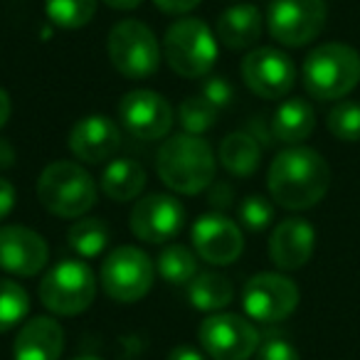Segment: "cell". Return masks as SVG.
I'll return each mask as SVG.
<instances>
[{
	"mask_svg": "<svg viewBox=\"0 0 360 360\" xmlns=\"http://www.w3.org/2000/svg\"><path fill=\"white\" fill-rule=\"evenodd\" d=\"M266 188L276 205L286 210H309L328 193L330 168L319 150L291 146L271 160Z\"/></svg>",
	"mask_w": 360,
	"mask_h": 360,
	"instance_id": "1",
	"label": "cell"
},
{
	"mask_svg": "<svg viewBox=\"0 0 360 360\" xmlns=\"http://www.w3.org/2000/svg\"><path fill=\"white\" fill-rule=\"evenodd\" d=\"M155 168L173 193L195 195L215 180V153L200 136L178 134L160 143Z\"/></svg>",
	"mask_w": 360,
	"mask_h": 360,
	"instance_id": "2",
	"label": "cell"
},
{
	"mask_svg": "<svg viewBox=\"0 0 360 360\" xmlns=\"http://www.w3.org/2000/svg\"><path fill=\"white\" fill-rule=\"evenodd\" d=\"M37 198L47 212L65 220H77L94 207L96 183L79 163L55 160L40 173Z\"/></svg>",
	"mask_w": 360,
	"mask_h": 360,
	"instance_id": "3",
	"label": "cell"
},
{
	"mask_svg": "<svg viewBox=\"0 0 360 360\" xmlns=\"http://www.w3.org/2000/svg\"><path fill=\"white\" fill-rule=\"evenodd\" d=\"M360 55L343 42H326L309 52L304 62V86L314 99L333 101L358 86Z\"/></svg>",
	"mask_w": 360,
	"mask_h": 360,
	"instance_id": "4",
	"label": "cell"
},
{
	"mask_svg": "<svg viewBox=\"0 0 360 360\" xmlns=\"http://www.w3.org/2000/svg\"><path fill=\"white\" fill-rule=\"evenodd\" d=\"M165 62L175 75L186 79L205 77L217 60V42L207 22L198 18H183L173 22L163 40Z\"/></svg>",
	"mask_w": 360,
	"mask_h": 360,
	"instance_id": "5",
	"label": "cell"
},
{
	"mask_svg": "<svg viewBox=\"0 0 360 360\" xmlns=\"http://www.w3.org/2000/svg\"><path fill=\"white\" fill-rule=\"evenodd\" d=\"M96 296L94 271L79 259H65L52 266L40 281V301L57 316H77Z\"/></svg>",
	"mask_w": 360,
	"mask_h": 360,
	"instance_id": "6",
	"label": "cell"
},
{
	"mask_svg": "<svg viewBox=\"0 0 360 360\" xmlns=\"http://www.w3.org/2000/svg\"><path fill=\"white\" fill-rule=\"evenodd\" d=\"M109 60L129 79H146L160 65V47L153 30L139 20H121L109 32Z\"/></svg>",
	"mask_w": 360,
	"mask_h": 360,
	"instance_id": "7",
	"label": "cell"
},
{
	"mask_svg": "<svg viewBox=\"0 0 360 360\" xmlns=\"http://www.w3.org/2000/svg\"><path fill=\"white\" fill-rule=\"evenodd\" d=\"M155 266L150 257L139 247H116L104 262H101V286L114 301L134 304L141 301L153 286Z\"/></svg>",
	"mask_w": 360,
	"mask_h": 360,
	"instance_id": "8",
	"label": "cell"
},
{
	"mask_svg": "<svg viewBox=\"0 0 360 360\" xmlns=\"http://www.w3.org/2000/svg\"><path fill=\"white\" fill-rule=\"evenodd\" d=\"M326 25V0H271L266 27L286 47H304Z\"/></svg>",
	"mask_w": 360,
	"mask_h": 360,
	"instance_id": "9",
	"label": "cell"
},
{
	"mask_svg": "<svg viewBox=\"0 0 360 360\" xmlns=\"http://www.w3.org/2000/svg\"><path fill=\"white\" fill-rule=\"evenodd\" d=\"M242 306L250 319L262 323H279L289 319L299 306V286L284 274L262 271L245 284Z\"/></svg>",
	"mask_w": 360,
	"mask_h": 360,
	"instance_id": "10",
	"label": "cell"
},
{
	"mask_svg": "<svg viewBox=\"0 0 360 360\" xmlns=\"http://www.w3.org/2000/svg\"><path fill=\"white\" fill-rule=\"evenodd\" d=\"M200 345L215 360H250L259 348V333L237 314H212L200 323Z\"/></svg>",
	"mask_w": 360,
	"mask_h": 360,
	"instance_id": "11",
	"label": "cell"
},
{
	"mask_svg": "<svg viewBox=\"0 0 360 360\" xmlns=\"http://www.w3.org/2000/svg\"><path fill=\"white\" fill-rule=\"evenodd\" d=\"M119 121L131 136L141 141L165 139L173 129V106L150 89H134L121 96Z\"/></svg>",
	"mask_w": 360,
	"mask_h": 360,
	"instance_id": "12",
	"label": "cell"
},
{
	"mask_svg": "<svg viewBox=\"0 0 360 360\" xmlns=\"http://www.w3.org/2000/svg\"><path fill=\"white\" fill-rule=\"evenodd\" d=\"M242 79L262 99H281L294 89L296 67L276 47H257L242 60Z\"/></svg>",
	"mask_w": 360,
	"mask_h": 360,
	"instance_id": "13",
	"label": "cell"
},
{
	"mask_svg": "<svg viewBox=\"0 0 360 360\" xmlns=\"http://www.w3.org/2000/svg\"><path fill=\"white\" fill-rule=\"evenodd\" d=\"M186 225V207L180 200L170 195H146L131 210L129 227L139 240L148 245H163V242L178 237Z\"/></svg>",
	"mask_w": 360,
	"mask_h": 360,
	"instance_id": "14",
	"label": "cell"
},
{
	"mask_svg": "<svg viewBox=\"0 0 360 360\" xmlns=\"http://www.w3.org/2000/svg\"><path fill=\"white\" fill-rule=\"evenodd\" d=\"M193 247L200 259L207 264L225 266L240 259L242 250H245V237L237 222L230 217L220 215V212H207L193 225Z\"/></svg>",
	"mask_w": 360,
	"mask_h": 360,
	"instance_id": "15",
	"label": "cell"
},
{
	"mask_svg": "<svg viewBox=\"0 0 360 360\" xmlns=\"http://www.w3.org/2000/svg\"><path fill=\"white\" fill-rule=\"evenodd\" d=\"M50 247L45 237L22 225L0 227V269L18 276H35L45 269Z\"/></svg>",
	"mask_w": 360,
	"mask_h": 360,
	"instance_id": "16",
	"label": "cell"
},
{
	"mask_svg": "<svg viewBox=\"0 0 360 360\" xmlns=\"http://www.w3.org/2000/svg\"><path fill=\"white\" fill-rule=\"evenodd\" d=\"M121 131L109 116L91 114L79 119L70 131V150L84 163H104L119 150Z\"/></svg>",
	"mask_w": 360,
	"mask_h": 360,
	"instance_id": "17",
	"label": "cell"
},
{
	"mask_svg": "<svg viewBox=\"0 0 360 360\" xmlns=\"http://www.w3.org/2000/svg\"><path fill=\"white\" fill-rule=\"evenodd\" d=\"M316 247V232L301 217L281 220L269 240V257L279 269L296 271L309 264Z\"/></svg>",
	"mask_w": 360,
	"mask_h": 360,
	"instance_id": "18",
	"label": "cell"
},
{
	"mask_svg": "<svg viewBox=\"0 0 360 360\" xmlns=\"http://www.w3.org/2000/svg\"><path fill=\"white\" fill-rule=\"evenodd\" d=\"M65 350V328L50 316H35L18 330L13 343L15 360H60Z\"/></svg>",
	"mask_w": 360,
	"mask_h": 360,
	"instance_id": "19",
	"label": "cell"
},
{
	"mask_svg": "<svg viewBox=\"0 0 360 360\" xmlns=\"http://www.w3.org/2000/svg\"><path fill=\"white\" fill-rule=\"evenodd\" d=\"M262 13L255 6H232L217 20V40L230 50H247L262 37Z\"/></svg>",
	"mask_w": 360,
	"mask_h": 360,
	"instance_id": "20",
	"label": "cell"
},
{
	"mask_svg": "<svg viewBox=\"0 0 360 360\" xmlns=\"http://www.w3.org/2000/svg\"><path fill=\"white\" fill-rule=\"evenodd\" d=\"M316 129V114L314 106L304 99H286L284 104L276 106L271 116V136L279 143L299 146L306 141Z\"/></svg>",
	"mask_w": 360,
	"mask_h": 360,
	"instance_id": "21",
	"label": "cell"
},
{
	"mask_svg": "<svg viewBox=\"0 0 360 360\" xmlns=\"http://www.w3.org/2000/svg\"><path fill=\"white\" fill-rule=\"evenodd\" d=\"M146 188V170L134 158H116L101 173V191L116 202H129L139 198Z\"/></svg>",
	"mask_w": 360,
	"mask_h": 360,
	"instance_id": "22",
	"label": "cell"
},
{
	"mask_svg": "<svg viewBox=\"0 0 360 360\" xmlns=\"http://www.w3.org/2000/svg\"><path fill=\"white\" fill-rule=\"evenodd\" d=\"M220 160L232 175L247 178L259 168L262 146L247 131H235V134L225 136V141L220 143Z\"/></svg>",
	"mask_w": 360,
	"mask_h": 360,
	"instance_id": "23",
	"label": "cell"
},
{
	"mask_svg": "<svg viewBox=\"0 0 360 360\" xmlns=\"http://www.w3.org/2000/svg\"><path fill=\"white\" fill-rule=\"evenodd\" d=\"M235 296L230 279L225 274H217V271H202L195 274L193 281L188 284V299L195 309L200 311H220Z\"/></svg>",
	"mask_w": 360,
	"mask_h": 360,
	"instance_id": "24",
	"label": "cell"
},
{
	"mask_svg": "<svg viewBox=\"0 0 360 360\" xmlns=\"http://www.w3.org/2000/svg\"><path fill=\"white\" fill-rule=\"evenodd\" d=\"M70 247L84 259L99 257L104 252L106 242H109V227L99 217H79L75 225L70 227Z\"/></svg>",
	"mask_w": 360,
	"mask_h": 360,
	"instance_id": "25",
	"label": "cell"
},
{
	"mask_svg": "<svg viewBox=\"0 0 360 360\" xmlns=\"http://www.w3.org/2000/svg\"><path fill=\"white\" fill-rule=\"evenodd\" d=\"M45 13L52 25L62 30H79L94 18L96 0H45Z\"/></svg>",
	"mask_w": 360,
	"mask_h": 360,
	"instance_id": "26",
	"label": "cell"
},
{
	"mask_svg": "<svg viewBox=\"0 0 360 360\" xmlns=\"http://www.w3.org/2000/svg\"><path fill=\"white\" fill-rule=\"evenodd\" d=\"M158 274L168 284H191L198 274L195 255L183 245H170L158 255Z\"/></svg>",
	"mask_w": 360,
	"mask_h": 360,
	"instance_id": "27",
	"label": "cell"
},
{
	"mask_svg": "<svg viewBox=\"0 0 360 360\" xmlns=\"http://www.w3.org/2000/svg\"><path fill=\"white\" fill-rule=\"evenodd\" d=\"M30 314V296L18 281L0 279V333L15 328Z\"/></svg>",
	"mask_w": 360,
	"mask_h": 360,
	"instance_id": "28",
	"label": "cell"
},
{
	"mask_svg": "<svg viewBox=\"0 0 360 360\" xmlns=\"http://www.w3.org/2000/svg\"><path fill=\"white\" fill-rule=\"evenodd\" d=\"M217 106H212L205 96H188L183 104H180V126L186 129V134L200 136L205 131H210L215 126L217 119Z\"/></svg>",
	"mask_w": 360,
	"mask_h": 360,
	"instance_id": "29",
	"label": "cell"
},
{
	"mask_svg": "<svg viewBox=\"0 0 360 360\" xmlns=\"http://www.w3.org/2000/svg\"><path fill=\"white\" fill-rule=\"evenodd\" d=\"M328 131L338 141L358 143L360 141V104L358 101H338L328 111Z\"/></svg>",
	"mask_w": 360,
	"mask_h": 360,
	"instance_id": "30",
	"label": "cell"
},
{
	"mask_svg": "<svg viewBox=\"0 0 360 360\" xmlns=\"http://www.w3.org/2000/svg\"><path fill=\"white\" fill-rule=\"evenodd\" d=\"M240 220L247 230L259 232L271 225V220H274V207H271V202L266 200V198L250 195L240 202Z\"/></svg>",
	"mask_w": 360,
	"mask_h": 360,
	"instance_id": "31",
	"label": "cell"
},
{
	"mask_svg": "<svg viewBox=\"0 0 360 360\" xmlns=\"http://www.w3.org/2000/svg\"><path fill=\"white\" fill-rule=\"evenodd\" d=\"M257 360H301V358H299V350L284 335H269L257 348Z\"/></svg>",
	"mask_w": 360,
	"mask_h": 360,
	"instance_id": "32",
	"label": "cell"
},
{
	"mask_svg": "<svg viewBox=\"0 0 360 360\" xmlns=\"http://www.w3.org/2000/svg\"><path fill=\"white\" fill-rule=\"evenodd\" d=\"M200 96H205V99L210 101L212 106L222 109V106H227L232 101L235 91H232V84L225 79V77H210V79H207L205 84H202Z\"/></svg>",
	"mask_w": 360,
	"mask_h": 360,
	"instance_id": "33",
	"label": "cell"
},
{
	"mask_svg": "<svg viewBox=\"0 0 360 360\" xmlns=\"http://www.w3.org/2000/svg\"><path fill=\"white\" fill-rule=\"evenodd\" d=\"M153 3L158 11L168 13V15H186L193 8L200 6V0H153Z\"/></svg>",
	"mask_w": 360,
	"mask_h": 360,
	"instance_id": "34",
	"label": "cell"
},
{
	"mask_svg": "<svg viewBox=\"0 0 360 360\" xmlns=\"http://www.w3.org/2000/svg\"><path fill=\"white\" fill-rule=\"evenodd\" d=\"M212 191H210V202L212 207H227L235 200V191H232L230 183H222V180H212Z\"/></svg>",
	"mask_w": 360,
	"mask_h": 360,
	"instance_id": "35",
	"label": "cell"
},
{
	"mask_svg": "<svg viewBox=\"0 0 360 360\" xmlns=\"http://www.w3.org/2000/svg\"><path fill=\"white\" fill-rule=\"evenodd\" d=\"M15 207V188L11 180L0 178V220H6Z\"/></svg>",
	"mask_w": 360,
	"mask_h": 360,
	"instance_id": "36",
	"label": "cell"
},
{
	"mask_svg": "<svg viewBox=\"0 0 360 360\" xmlns=\"http://www.w3.org/2000/svg\"><path fill=\"white\" fill-rule=\"evenodd\" d=\"M168 360H205L200 350L191 348V345H178L168 353Z\"/></svg>",
	"mask_w": 360,
	"mask_h": 360,
	"instance_id": "37",
	"label": "cell"
},
{
	"mask_svg": "<svg viewBox=\"0 0 360 360\" xmlns=\"http://www.w3.org/2000/svg\"><path fill=\"white\" fill-rule=\"evenodd\" d=\"M11 114H13V101H11V96H8L6 89H0V129L8 124Z\"/></svg>",
	"mask_w": 360,
	"mask_h": 360,
	"instance_id": "38",
	"label": "cell"
},
{
	"mask_svg": "<svg viewBox=\"0 0 360 360\" xmlns=\"http://www.w3.org/2000/svg\"><path fill=\"white\" fill-rule=\"evenodd\" d=\"M101 3H106L111 11H134V8H139L141 3H143V0H101Z\"/></svg>",
	"mask_w": 360,
	"mask_h": 360,
	"instance_id": "39",
	"label": "cell"
},
{
	"mask_svg": "<svg viewBox=\"0 0 360 360\" xmlns=\"http://www.w3.org/2000/svg\"><path fill=\"white\" fill-rule=\"evenodd\" d=\"M11 163H13V148L6 141H0V168H6Z\"/></svg>",
	"mask_w": 360,
	"mask_h": 360,
	"instance_id": "40",
	"label": "cell"
},
{
	"mask_svg": "<svg viewBox=\"0 0 360 360\" xmlns=\"http://www.w3.org/2000/svg\"><path fill=\"white\" fill-rule=\"evenodd\" d=\"M77 360H99V358H91V355H84V358H77Z\"/></svg>",
	"mask_w": 360,
	"mask_h": 360,
	"instance_id": "41",
	"label": "cell"
}]
</instances>
